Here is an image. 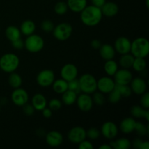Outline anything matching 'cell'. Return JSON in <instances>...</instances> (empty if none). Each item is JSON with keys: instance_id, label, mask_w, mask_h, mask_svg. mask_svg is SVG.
<instances>
[{"instance_id": "cell-1", "label": "cell", "mask_w": 149, "mask_h": 149, "mask_svg": "<svg viewBox=\"0 0 149 149\" xmlns=\"http://www.w3.org/2000/svg\"><path fill=\"white\" fill-rule=\"evenodd\" d=\"M103 16L101 9L93 4L87 6L80 13L81 21L83 24L89 27H93L98 25L101 21Z\"/></svg>"}, {"instance_id": "cell-2", "label": "cell", "mask_w": 149, "mask_h": 149, "mask_svg": "<svg viewBox=\"0 0 149 149\" xmlns=\"http://www.w3.org/2000/svg\"><path fill=\"white\" fill-rule=\"evenodd\" d=\"M130 53L135 58H146L149 54V42L145 37H138L131 42Z\"/></svg>"}, {"instance_id": "cell-3", "label": "cell", "mask_w": 149, "mask_h": 149, "mask_svg": "<svg viewBox=\"0 0 149 149\" xmlns=\"http://www.w3.org/2000/svg\"><path fill=\"white\" fill-rule=\"evenodd\" d=\"M20 65L18 56L14 53H6L0 58V68L4 72L10 74L17 70Z\"/></svg>"}, {"instance_id": "cell-4", "label": "cell", "mask_w": 149, "mask_h": 149, "mask_svg": "<svg viewBox=\"0 0 149 149\" xmlns=\"http://www.w3.org/2000/svg\"><path fill=\"white\" fill-rule=\"evenodd\" d=\"M81 93L86 94H93L97 91V79L92 74H84L79 79Z\"/></svg>"}, {"instance_id": "cell-5", "label": "cell", "mask_w": 149, "mask_h": 149, "mask_svg": "<svg viewBox=\"0 0 149 149\" xmlns=\"http://www.w3.org/2000/svg\"><path fill=\"white\" fill-rule=\"evenodd\" d=\"M45 41L41 36L33 33L27 36L24 42V47L31 53H37L43 49Z\"/></svg>"}, {"instance_id": "cell-6", "label": "cell", "mask_w": 149, "mask_h": 149, "mask_svg": "<svg viewBox=\"0 0 149 149\" xmlns=\"http://www.w3.org/2000/svg\"><path fill=\"white\" fill-rule=\"evenodd\" d=\"M73 33V27L68 23H61L54 27L52 33L57 40L64 42L71 37Z\"/></svg>"}, {"instance_id": "cell-7", "label": "cell", "mask_w": 149, "mask_h": 149, "mask_svg": "<svg viewBox=\"0 0 149 149\" xmlns=\"http://www.w3.org/2000/svg\"><path fill=\"white\" fill-rule=\"evenodd\" d=\"M55 79V73L50 69H44L41 71L37 74L36 79L37 84L42 87H48L52 86Z\"/></svg>"}, {"instance_id": "cell-8", "label": "cell", "mask_w": 149, "mask_h": 149, "mask_svg": "<svg viewBox=\"0 0 149 149\" xmlns=\"http://www.w3.org/2000/svg\"><path fill=\"white\" fill-rule=\"evenodd\" d=\"M67 136L70 142L74 144H79L87 138L86 130L81 126L74 127L68 131Z\"/></svg>"}, {"instance_id": "cell-9", "label": "cell", "mask_w": 149, "mask_h": 149, "mask_svg": "<svg viewBox=\"0 0 149 149\" xmlns=\"http://www.w3.org/2000/svg\"><path fill=\"white\" fill-rule=\"evenodd\" d=\"M29 99V93L25 89L18 87L13 90L11 94V100L13 104L22 107L28 103Z\"/></svg>"}, {"instance_id": "cell-10", "label": "cell", "mask_w": 149, "mask_h": 149, "mask_svg": "<svg viewBox=\"0 0 149 149\" xmlns=\"http://www.w3.org/2000/svg\"><path fill=\"white\" fill-rule=\"evenodd\" d=\"M100 134L106 139L113 140L118 135L119 127L113 122H106L103 124L100 128Z\"/></svg>"}, {"instance_id": "cell-11", "label": "cell", "mask_w": 149, "mask_h": 149, "mask_svg": "<svg viewBox=\"0 0 149 149\" xmlns=\"http://www.w3.org/2000/svg\"><path fill=\"white\" fill-rule=\"evenodd\" d=\"M116 83L110 77H100L97 80V90L103 94H109L114 89Z\"/></svg>"}, {"instance_id": "cell-12", "label": "cell", "mask_w": 149, "mask_h": 149, "mask_svg": "<svg viewBox=\"0 0 149 149\" xmlns=\"http://www.w3.org/2000/svg\"><path fill=\"white\" fill-rule=\"evenodd\" d=\"M76 103L79 110L83 112L90 111L93 109V104H94L90 95L83 93L79 95H77Z\"/></svg>"}, {"instance_id": "cell-13", "label": "cell", "mask_w": 149, "mask_h": 149, "mask_svg": "<svg viewBox=\"0 0 149 149\" xmlns=\"http://www.w3.org/2000/svg\"><path fill=\"white\" fill-rule=\"evenodd\" d=\"M113 77H114L113 80L116 84H122V85L130 84L133 78L132 72L129 69L122 68L121 69H118Z\"/></svg>"}, {"instance_id": "cell-14", "label": "cell", "mask_w": 149, "mask_h": 149, "mask_svg": "<svg viewBox=\"0 0 149 149\" xmlns=\"http://www.w3.org/2000/svg\"><path fill=\"white\" fill-rule=\"evenodd\" d=\"M78 72V68L75 65L72 63H67L61 68V78L66 81H69L77 78Z\"/></svg>"}, {"instance_id": "cell-15", "label": "cell", "mask_w": 149, "mask_h": 149, "mask_svg": "<svg viewBox=\"0 0 149 149\" xmlns=\"http://www.w3.org/2000/svg\"><path fill=\"white\" fill-rule=\"evenodd\" d=\"M115 51L120 55L130 52L131 41L125 36H119L114 42Z\"/></svg>"}, {"instance_id": "cell-16", "label": "cell", "mask_w": 149, "mask_h": 149, "mask_svg": "<svg viewBox=\"0 0 149 149\" xmlns=\"http://www.w3.org/2000/svg\"><path fill=\"white\" fill-rule=\"evenodd\" d=\"M130 87L132 92L135 94L141 95L146 93L147 90V84L142 77H135L132 78V81L130 83Z\"/></svg>"}, {"instance_id": "cell-17", "label": "cell", "mask_w": 149, "mask_h": 149, "mask_svg": "<svg viewBox=\"0 0 149 149\" xmlns=\"http://www.w3.org/2000/svg\"><path fill=\"white\" fill-rule=\"evenodd\" d=\"M45 141L51 147H58L63 142V136L59 131L52 130L45 135Z\"/></svg>"}, {"instance_id": "cell-18", "label": "cell", "mask_w": 149, "mask_h": 149, "mask_svg": "<svg viewBox=\"0 0 149 149\" xmlns=\"http://www.w3.org/2000/svg\"><path fill=\"white\" fill-rule=\"evenodd\" d=\"M136 121L132 117H126L122 120L119 125V129L121 132L124 134H130L135 132Z\"/></svg>"}, {"instance_id": "cell-19", "label": "cell", "mask_w": 149, "mask_h": 149, "mask_svg": "<svg viewBox=\"0 0 149 149\" xmlns=\"http://www.w3.org/2000/svg\"><path fill=\"white\" fill-rule=\"evenodd\" d=\"M100 9L103 15L107 17H114L119 13V7L113 1H106Z\"/></svg>"}, {"instance_id": "cell-20", "label": "cell", "mask_w": 149, "mask_h": 149, "mask_svg": "<svg viewBox=\"0 0 149 149\" xmlns=\"http://www.w3.org/2000/svg\"><path fill=\"white\" fill-rule=\"evenodd\" d=\"M99 52H100V57L105 61L113 59L116 55V51L113 46L109 44L102 45L99 49Z\"/></svg>"}, {"instance_id": "cell-21", "label": "cell", "mask_w": 149, "mask_h": 149, "mask_svg": "<svg viewBox=\"0 0 149 149\" xmlns=\"http://www.w3.org/2000/svg\"><path fill=\"white\" fill-rule=\"evenodd\" d=\"M31 105L36 111H41L47 106V100L44 95L41 93H36L31 99Z\"/></svg>"}, {"instance_id": "cell-22", "label": "cell", "mask_w": 149, "mask_h": 149, "mask_svg": "<svg viewBox=\"0 0 149 149\" xmlns=\"http://www.w3.org/2000/svg\"><path fill=\"white\" fill-rule=\"evenodd\" d=\"M68 10L74 13H81L87 6V0H67Z\"/></svg>"}, {"instance_id": "cell-23", "label": "cell", "mask_w": 149, "mask_h": 149, "mask_svg": "<svg viewBox=\"0 0 149 149\" xmlns=\"http://www.w3.org/2000/svg\"><path fill=\"white\" fill-rule=\"evenodd\" d=\"M130 113L135 118H138V119L143 118L147 122L149 121L148 109H144L141 106L135 105V106H132L130 109Z\"/></svg>"}, {"instance_id": "cell-24", "label": "cell", "mask_w": 149, "mask_h": 149, "mask_svg": "<svg viewBox=\"0 0 149 149\" xmlns=\"http://www.w3.org/2000/svg\"><path fill=\"white\" fill-rule=\"evenodd\" d=\"M36 30V25L31 20H26L20 24V31L22 34L28 36L34 33Z\"/></svg>"}, {"instance_id": "cell-25", "label": "cell", "mask_w": 149, "mask_h": 149, "mask_svg": "<svg viewBox=\"0 0 149 149\" xmlns=\"http://www.w3.org/2000/svg\"><path fill=\"white\" fill-rule=\"evenodd\" d=\"M5 36L10 42L21 38V32L20 29L15 26H9L5 30Z\"/></svg>"}, {"instance_id": "cell-26", "label": "cell", "mask_w": 149, "mask_h": 149, "mask_svg": "<svg viewBox=\"0 0 149 149\" xmlns=\"http://www.w3.org/2000/svg\"><path fill=\"white\" fill-rule=\"evenodd\" d=\"M61 95H62V100L61 101L65 106H71V105L76 103L78 94H77L75 92L67 90L66 91L64 92Z\"/></svg>"}, {"instance_id": "cell-27", "label": "cell", "mask_w": 149, "mask_h": 149, "mask_svg": "<svg viewBox=\"0 0 149 149\" xmlns=\"http://www.w3.org/2000/svg\"><path fill=\"white\" fill-rule=\"evenodd\" d=\"M134 60H135V57L130 52H129V53L121 55V57L119 61V63L122 68L129 69V68H132Z\"/></svg>"}, {"instance_id": "cell-28", "label": "cell", "mask_w": 149, "mask_h": 149, "mask_svg": "<svg viewBox=\"0 0 149 149\" xmlns=\"http://www.w3.org/2000/svg\"><path fill=\"white\" fill-rule=\"evenodd\" d=\"M109 144L112 149H129L132 146L130 141L125 138H119L116 141H111Z\"/></svg>"}, {"instance_id": "cell-29", "label": "cell", "mask_w": 149, "mask_h": 149, "mask_svg": "<svg viewBox=\"0 0 149 149\" xmlns=\"http://www.w3.org/2000/svg\"><path fill=\"white\" fill-rule=\"evenodd\" d=\"M52 90L58 94H63L64 92L68 90V81L63 79H58L53 81L52 84Z\"/></svg>"}, {"instance_id": "cell-30", "label": "cell", "mask_w": 149, "mask_h": 149, "mask_svg": "<svg viewBox=\"0 0 149 149\" xmlns=\"http://www.w3.org/2000/svg\"><path fill=\"white\" fill-rule=\"evenodd\" d=\"M8 83L13 88L16 89L20 87L23 83V79L21 76L16 72H12L9 75L8 77Z\"/></svg>"}, {"instance_id": "cell-31", "label": "cell", "mask_w": 149, "mask_h": 149, "mask_svg": "<svg viewBox=\"0 0 149 149\" xmlns=\"http://www.w3.org/2000/svg\"><path fill=\"white\" fill-rule=\"evenodd\" d=\"M118 69L119 65L116 61H113V59L106 61L104 64V71L109 77H113Z\"/></svg>"}, {"instance_id": "cell-32", "label": "cell", "mask_w": 149, "mask_h": 149, "mask_svg": "<svg viewBox=\"0 0 149 149\" xmlns=\"http://www.w3.org/2000/svg\"><path fill=\"white\" fill-rule=\"evenodd\" d=\"M132 68L137 72H143L146 68V61L144 58H135Z\"/></svg>"}, {"instance_id": "cell-33", "label": "cell", "mask_w": 149, "mask_h": 149, "mask_svg": "<svg viewBox=\"0 0 149 149\" xmlns=\"http://www.w3.org/2000/svg\"><path fill=\"white\" fill-rule=\"evenodd\" d=\"M135 131L139 137H143L146 136V135H148V125H146L145 124L142 123L141 122H136Z\"/></svg>"}, {"instance_id": "cell-34", "label": "cell", "mask_w": 149, "mask_h": 149, "mask_svg": "<svg viewBox=\"0 0 149 149\" xmlns=\"http://www.w3.org/2000/svg\"><path fill=\"white\" fill-rule=\"evenodd\" d=\"M68 10V5L67 3L65 1H58L55 4V7H54V11L58 15H63L67 13Z\"/></svg>"}, {"instance_id": "cell-35", "label": "cell", "mask_w": 149, "mask_h": 149, "mask_svg": "<svg viewBox=\"0 0 149 149\" xmlns=\"http://www.w3.org/2000/svg\"><path fill=\"white\" fill-rule=\"evenodd\" d=\"M122 98V97L120 93H119V90L116 87H114V89L109 93L108 100L112 104H116V103H119Z\"/></svg>"}, {"instance_id": "cell-36", "label": "cell", "mask_w": 149, "mask_h": 149, "mask_svg": "<svg viewBox=\"0 0 149 149\" xmlns=\"http://www.w3.org/2000/svg\"><path fill=\"white\" fill-rule=\"evenodd\" d=\"M115 87L119 90L120 93L122 97H129L132 95V92L131 90L129 84H126V85H122V84H116Z\"/></svg>"}, {"instance_id": "cell-37", "label": "cell", "mask_w": 149, "mask_h": 149, "mask_svg": "<svg viewBox=\"0 0 149 149\" xmlns=\"http://www.w3.org/2000/svg\"><path fill=\"white\" fill-rule=\"evenodd\" d=\"M93 96L92 97L93 98V103L97 106H103L106 103V97H105L104 94L100 92L95 91V93H93Z\"/></svg>"}, {"instance_id": "cell-38", "label": "cell", "mask_w": 149, "mask_h": 149, "mask_svg": "<svg viewBox=\"0 0 149 149\" xmlns=\"http://www.w3.org/2000/svg\"><path fill=\"white\" fill-rule=\"evenodd\" d=\"M86 135H87V138L89 140L95 141V140L98 139L101 134H100V130L96 127H91L86 130Z\"/></svg>"}, {"instance_id": "cell-39", "label": "cell", "mask_w": 149, "mask_h": 149, "mask_svg": "<svg viewBox=\"0 0 149 149\" xmlns=\"http://www.w3.org/2000/svg\"><path fill=\"white\" fill-rule=\"evenodd\" d=\"M62 101L58 98H52L47 102L48 108L51 109L52 111H58L62 107Z\"/></svg>"}, {"instance_id": "cell-40", "label": "cell", "mask_w": 149, "mask_h": 149, "mask_svg": "<svg viewBox=\"0 0 149 149\" xmlns=\"http://www.w3.org/2000/svg\"><path fill=\"white\" fill-rule=\"evenodd\" d=\"M68 90L75 92L77 94H79L81 93L79 82V80L77 79V78L68 81Z\"/></svg>"}, {"instance_id": "cell-41", "label": "cell", "mask_w": 149, "mask_h": 149, "mask_svg": "<svg viewBox=\"0 0 149 149\" xmlns=\"http://www.w3.org/2000/svg\"><path fill=\"white\" fill-rule=\"evenodd\" d=\"M55 25L50 20H45L41 23V29L46 33H49L53 31Z\"/></svg>"}, {"instance_id": "cell-42", "label": "cell", "mask_w": 149, "mask_h": 149, "mask_svg": "<svg viewBox=\"0 0 149 149\" xmlns=\"http://www.w3.org/2000/svg\"><path fill=\"white\" fill-rule=\"evenodd\" d=\"M141 106L146 109H148L149 108V93L146 92L143 94L141 95V100H140Z\"/></svg>"}, {"instance_id": "cell-43", "label": "cell", "mask_w": 149, "mask_h": 149, "mask_svg": "<svg viewBox=\"0 0 149 149\" xmlns=\"http://www.w3.org/2000/svg\"><path fill=\"white\" fill-rule=\"evenodd\" d=\"M23 107V111L24 113V114L27 116H33L34 114L35 109L33 107L31 104H29V103H26L24 106H22Z\"/></svg>"}, {"instance_id": "cell-44", "label": "cell", "mask_w": 149, "mask_h": 149, "mask_svg": "<svg viewBox=\"0 0 149 149\" xmlns=\"http://www.w3.org/2000/svg\"><path fill=\"white\" fill-rule=\"evenodd\" d=\"M79 149H93L94 148V146L93 145L90 141L87 140H84L81 141V143H79Z\"/></svg>"}, {"instance_id": "cell-45", "label": "cell", "mask_w": 149, "mask_h": 149, "mask_svg": "<svg viewBox=\"0 0 149 149\" xmlns=\"http://www.w3.org/2000/svg\"><path fill=\"white\" fill-rule=\"evenodd\" d=\"M12 45L13 48L16 49H21L24 47V42L21 39V38L12 42Z\"/></svg>"}, {"instance_id": "cell-46", "label": "cell", "mask_w": 149, "mask_h": 149, "mask_svg": "<svg viewBox=\"0 0 149 149\" xmlns=\"http://www.w3.org/2000/svg\"><path fill=\"white\" fill-rule=\"evenodd\" d=\"M90 45H91V47L93 49H99L100 47H101L102 43L99 39H94L91 41V42H90Z\"/></svg>"}, {"instance_id": "cell-47", "label": "cell", "mask_w": 149, "mask_h": 149, "mask_svg": "<svg viewBox=\"0 0 149 149\" xmlns=\"http://www.w3.org/2000/svg\"><path fill=\"white\" fill-rule=\"evenodd\" d=\"M41 111L42 112V116H44L45 118H50L52 115V111L49 108H47L45 107L43 110H42Z\"/></svg>"}, {"instance_id": "cell-48", "label": "cell", "mask_w": 149, "mask_h": 149, "mask_svg": "<svg viewBox=\"0 0 149 149\" xmlns=\"http://www.w3.org/2000/svg\"><path fill=\"white\" fill-rule=\"evenodd\" d=\"M106 0H91L92 4L95 7H99V8H101L102 6L106 3Z\"/></svg>"}, {"instance_id": "cell-49", "label": "cell", "mask_w": 149, "mask_h": 149, "mask_svg": "<svg viewBox=\"0 0 149 149\" xmlns=\"http://www.w3.org/2000/svg\"><path fill=\"white\" fill-rule=\"evenodd\" d=\"M143 141L141 138H135V139L133 141V142H132V146H133V147L135 148L139 149Z\"/></svg>"}, {"instance_id": "cell-50", "label": "cell", "mask_w": 149, "mask_h": 149, "mask_svg": "<svg viewBox=\"0 0 149 149\" xmlns=\"http://www.w3.org/2000/svg\"><path fill=\"white\" fill-rule=\"evenodd\" d=\"M149 148V142L148 141H143L141 143L139 149H148Z\"/></svg>"}, {"instance_id": "cell-51", "label": "cell", "mask_w": 149, "mask_h": 149, "mask_svg": "<svg viewBox=\"0 0 149 149\" xmlns=\"http://www.w3.org/2000/svg\"><path fill=\"white\" fill-rule=\"evenodd\" d=\"M99 149H112L110 144H103L99 146Z\"/></svg>"}, {"instance_id": "cell-52", "label": "cell", "mask_w": 149, "mask_h": 149, "mask_svg": "<svg viewBox=\"0 0 149 149\" xmlns=\"http://www.w3.org/2000/svg\"><path fill=\"white\" fill-rule=\"evenodd\" d=\"M146 4L147 8H148L149 7V0H146Z\"/></svg>"}, {"instance_id": "cell-53", "label": "cell", "mask_w": 149, "mask_h": 149, "mask_svg": "<svg viewBox=\"0 0 149 149\" xmlns=\"http://www.w3.org/2000/svg\"><path fill=\"white\" fill-rule=\"evenodd\" d=\"M0 111H1V105H0Z\"/></svg>"}]
</instances>
